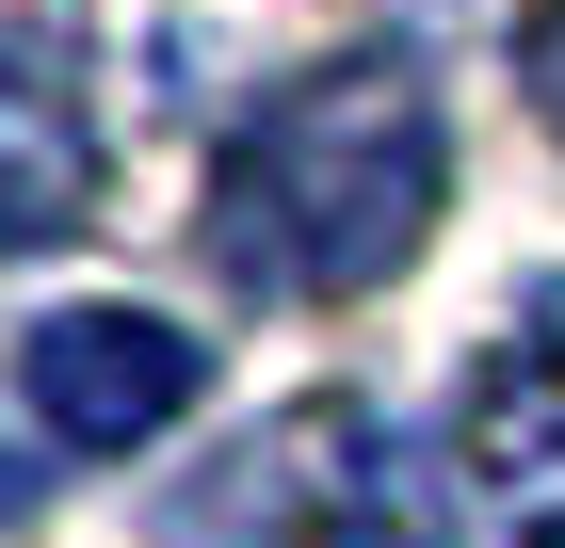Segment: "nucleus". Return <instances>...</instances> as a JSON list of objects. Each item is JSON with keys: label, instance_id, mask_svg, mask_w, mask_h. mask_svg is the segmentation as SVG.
Wrapping results in <instances>:
<instances>
[{"label": "nucleus", "instance_id": "obj_5", "mask_svg": "<svg viewBox=\"0 0 565 548\" xmlns=\"http://www.w3.org/2000/svg\"><path fill=\"white\" fill-rule=\"evenodd\" d=\"M469 484L518 548H565V291H533V323L469 372Z\"/></svg>", "mask_w": 565, "mask_h": 548}, {"label": "nucleus", "instance_id": "obj_1", "mask_svg": "<svg viewBox=\"0 0 565 548\" xmlns=\"http://www.w3.org/2000/svg\"><path fill=\"white\" fill-rule=\"evenodd\" d=\"M436 194H452L436 82L404 49H340V65L275 82L226 129L211 258H226V291H259V307H355L436 243Z\"/></svg>", "mask_w": 565, "mask_h": 548}, {"label": "nucleus", "instance_id": "obj_3", "mask_svg": "<svg viewBox=\"0 0 565 548\" xmlns=\"http://www.w3.org/2000/svg\"><path fill=\"white\" fill-rule=\"evenodd\" d=\"M194 387H211V339L162 307H49L17 339V404L49 452H146L162 420H194Z\"/></svg>", "mask_w": 565, "mask_h": 548}, {"label": "nucleus", "instance_id": "obj_2", "mask_svg": "<svg viewBox=\"0 0 565 548\" xmlns=\"http://www.w3.org/2000/svg\"><path fill=\"white\" fill-rule=\"evenodd\" d=\"M178 548H436V501H420V468H404L388 420L307 404V420H275L259 452H226L194 484Z\"/></svg>", "mask_w": 565, "mask_h": 548}, {"label": "nucleus", "instance_id": "obj_4", "mask_svg": "<svg viewBox=\"0 0 565 548\" xmlns=\"http://www.w3.org/2000/svg\"><path fill=\"white\" fill-rule=\"evenodd\" d=\"M82 194H97L82 0H0V243H65Z\"/></svg>", "mask_w": 565, "mask_h": 548}, {"label": "nucleus", "instance_id": "obj_6", "mask_svg": "<svg viewBox=\"0 0 565 548\" xmlns=\"http://www.w3.org/2000/svg\"><path fill=\"white\" fill-rule=\"evenodd\" d=\"M518 82H533V114L565 129V0H533V33H518Z\"/></svg>", "mask_w": 565, "mask_h": 548}]
</instances>
